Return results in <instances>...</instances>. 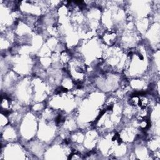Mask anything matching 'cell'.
Listing matches in <instances>:
<instances>
[{"label": "cell", "mask_w": 160, "mask_h": 160, "mask_svg": "<svg viewBox=\"0 0 160 160\" xmlns=\"http://www.w3.org/2000/svg\"><path fill=\"white\" fill-rule=\"evenodd\" d=\"M38 123L39 116L29 109L26 111L18 126L19 141L25 144L36 138Z\"/></svg>", "instance_id": "cell-1"}, {"label": "cell", "mask_w": 160, "mask_h": 160, "mask_svg": "<svg viewBox=\"0 0 160 160\" xmlns=\"http://www.w3.org/2000/svg\"><path fill=\"white\" fill-rule=\"evenodd\" d=\"M30 155L25 145L20 141L9 142L1 145L0 159H26Z\"/></svg>", "instance_id": "cell-2"}, {"label": "cell", "mask_w": 160, "mask_h": 160, "mask_svg": "<svg viewBox=\"0 0 160 160\" xmlns=\"http://www.w3.org/2000/svg\"><path fill=\"white\" fill-rule=\"evenodd\" d=\"M16 141H19V135L18 127L9 123L5 127L1 128V145Z\"/></svg>", "instance_id": "cell-3"}, {"label": "cell", "mask_w": 160, "mask_h": 160, "mask_svg": "<svg viewBox=\"0 0 160 160\" xmlns=\"http://www.w3.org/2000/svg\"><path fill=\"white\" fill-rule=\"evenodd\" d=\"M98 36L105 46L112 47L118 44L119 32L115 29H103Z\"/></svg>", "instance_id": "cell-4"}, {"label": "cell", "mask_w": 160, "mask_h": 160, "mask_svg": "<svg viewBox=\"0 0 160 160\" xmlns=\"http://www.w3.org/2000/svg\"><path fill=\"white\" fill-rule=\"evenodd\" d=\"M9 124V120L8 115L4 112H1L0 114V126L2 128Z\"/></svg>", "instance_id": "cell-5"}]
</instances>
